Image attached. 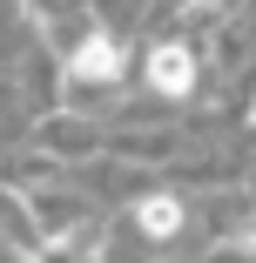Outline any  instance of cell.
I'll return each instance as SVG.
<instances>
[{
	"label": "cell",
	"mask_w": 256,
	"mask_h": 263,
	"mask_svg": "<svg viewBox=\"0 0 256 263\" xmlns=\"http://www.w3.org/2000/svg\"><path fill=\"white\" fill-rule=\"evenodd\" d=\"M148 88H155V95H169V101L195 95V54H189L182 41H162V47H148Z\"/></svg>",
	"instance_id": "obj_2"
},
{
	"label": "cell",
	"mask_w": 256,
	"mask_h": 263,
	"mask_svg": "<svg viewBox=\"0 0 256 263\" xmlns=\"http://www.w3.org/2000/svg\"><path fill=\"white\" fill-rule=\"evenodd\" d=\"M135 223H142V236H175V230H182V202H175V196H142Z\"/></svg>",
	"instance_id": "obj_4"
},
{
	"label": "cell",
	"mask_w": 256,
	"mask_h": 263,
	"mask_svg": "<svg viewBox=\"0 0 256 263\" xmlns=\"http://www.w3.org/2000/svg\"><path fill=\"white\" fill-rule=\"evenodd\" d=\"M189 14H209V7H229V0H182Z\"/></svg>",
	"instance_id": "obj_6"
},
{
	"label": "cell",
	"mask_w": 256,
	"mask_h": 263,
	"mask_svg": "<svg viewBox=\"0 0 256 263\" xmlns=\"http://www.w3.org/2000/svg\"><path fill=\"white\" fill-rule=\"evenodd\" d=\"M41 148H47V155H88V148H94V128H88L81 115H68V122L54 115V122L41 128Z\"/></svg>",
	"instance_id": "obj_3"
},
{
	"label": "cell",
	"mask_w": 256,
	"mask_h": 263,
	"mask_svg": "<svg viewBox=\"0 0 256 263\" xmlns=\"http://www.w3.org/2000/svg\"><path fill=\"white\" fill-rule=\"evenodd\" d=\"M236 250H249V256H256V209H249V216H243V230H236Z\"/></svg>",
	"instance_id": "obj_5"
},
{
	"label": "cell",
	"mask_w": 256,
	"mask_h": 263,
	"mask_svg": "<svg viewBox=\"0 0 256 263\" xmlns=\"http://www.w3.org/2000/svg\"><path fill=\"white\" fill-rule=\"evenodd\" d=\"M122 68H128V41L115 27H94L74 54H68V81H81V88H115Z\"/></svg>",
	"instance_id": "obj_1"
}]
</instances>
